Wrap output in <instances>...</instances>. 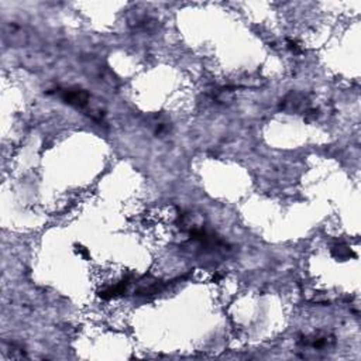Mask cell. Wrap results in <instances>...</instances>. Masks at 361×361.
Wrapping results in <instances>:
<instances>
[{
  "instance_id": "6da1fadb",
  "label": "cell",
  "mask_w": 361,
  "mask_h": 361,
  "mask_svg": "<svg viewBox=\"0 0 361 361\" xmlns=\"http://www.w3.org/2000/svg\"><path fill=\"white\" fill-rule=\"evenodd\" d=\"M64 100H66L69 105L84 106L88 102V93L84 91H65L62 95Z\"/></svg>"
}]
</instances>
